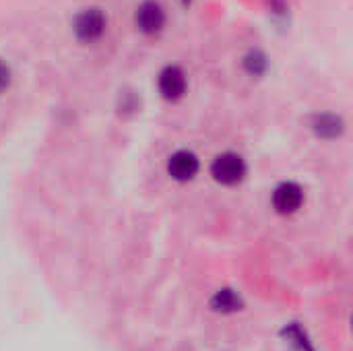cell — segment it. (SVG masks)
Segmentation results:
<instances>
[{"instance_id":"cell-1","label":"cell","mask_w":353,"mask_h":351,"mask_svg":"<svg viewBox=\"0 0 353 351\" xmlns=\"http://www.w3.org/2000/svg\"><path fill=\"white\" fill-rule=\"evenodd\" d=\"M105 14L101 8H83L77 17H74V23H72V31L77 35L79 41L83 43H91V41H97L103 31H105Z\"/></svg>"},{"instance_id":"cell-2","label":"cell","mask_w":353,"mask_h":351,"mask_svg":"<svg viewBox=\"0 0 353 351\" xmlns=\"http://www.w3.org/2000/svg\"><path fill=\"white\" fill-rule=\"evenodd\" d=\"M211 174L219 184L234 186L240 184L246 176V163L238 153H221L211 166Z\"/></svg>"},{"instance_id":"cell-3","label":"cell","mask_w":353,"mask_h":351,"mask_svg":"<svg viewBox=\"0 0 353 351\" xmlns=\"http://www.w3.org/2000/svg\"><path fill=\"white\" fill-rule=\"evenodd\" d=\"M302 203H304V190L296 182H283L273 192V207L281 215L296 213L302 207Z\"/></svg>"},{"instance_id":"cell-4","label":"cell","mask_w":353,"mask_h":351,"mask_svg":"<svg viewBox=\"0 0 353 351\" xmlns=\"http://www.w3.org/2000/svg\"><path fill=\"white\" fill-rule=\"evenodd\" d=\"M134 23L139 27V31L147 33V35H155L163 29L165 25V12L163 8L153 2V0H147L143 2L139 8H137V14H134Z\"/></svg>"},{"instance_id":"cell-5","label":"cell","mask_w":353,"mask_h":351,"mask_svg":"<svg viewBox=\"0 0 353 351\" xmlns=\"http://www.w3.org/2000/svg\"><path fill=\"white\" fill-rule=\"evenodd\" d=\"M168 174L178 182H188L199 174V157L190 151H176L168 161Z\"/></svg>"},{"instance_id":"cell-6","label":"cell","mask_w":353,"mask_h":351,"mask_svg":"<svg viewBox=\"0 0 353 351\" xmlns=\"http://www.w3.org/2000/svg\"><path fill=\"white\" fill-rule=\"evenodd\" d=\"M159 93L170 99L176 101L186 93V74L182 68L178 66H165L159 74Z\"/></svg>"},{"instance_id":"cell-7","label":"cell","mask_w":353,"mask_h":351,"mask_svg":"<svg viewBox=\"0 0 353 351\" xmlns=\"http://www.w3.org/2000/svg\"><path fill=\"white\" fill-rule=\"evenodd\" d=\"M312 128L323 139H335L343 132V120L335 114H319L312 120Z\"/></svg>"},{"instance_id":"cell-8","label":"cell","mask_w":353,"mask_h":351,"mask_svg":"<svg viewBox=\"0 0 353 351\" xmlns=\"http://www.w3.org/2000/svg\"><path fill=\"white\" fill-rule=\"evenodd\" d=\"M211 308L215 312H223V314H230V312H236L242 308V300L236 292L232 290H219L213 298H211Z\"/></svg>"},{"instance_id":"cell-9","label":"cell","mask_w":353,"mask_h":351,"mask_svg":"<svg viewBox=\"0 0 353 351\" xmlns=\"http://www.w3.org/2000/svg\"><path fill=\"white\" fill-rule=\"evenodd\" d=\"M267 66H269V60L267 56L261 52V50H250L246 56H244V70L252 77H261L267 72Z\"/></svg>"},{"instance_id":"cell-10","label":"cell","mask_w":353,"mask_h":351,"mask_svg":"<svg viewBox=\"0 0 353 351\" xmlns=\"http://www.w3.org/2000/svg\"><path fill=\"white\" fill-rule=\"evenodd\" d=\"M283 333H285V337H288L294 345H298L302 351H312L310 343H308V339H306V335H304V331H302L300 327L292 325V327H290V329H285Z\"/></svg>"},{"instance_id":"cell-11","label":"cell","mask_w":353,"mask_h":351,"mask_svg":"<svg viewBox=\"0 0 353 351\" xmlns=\"http://www.w3.org/2000/svg\"><path fill=\"white\" fill-rule=\"evenodd\" d=\"M10 77H12L10 66L0 58V93H2L4 89H8V85H10Z\"/></svg>"}]
</instances>
